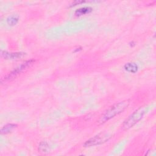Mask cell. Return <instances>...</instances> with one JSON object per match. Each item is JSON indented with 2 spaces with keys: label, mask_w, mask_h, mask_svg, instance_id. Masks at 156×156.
I'll return each mask as SVG.
<instances>
[{
  "label": "cell",
  "mask_w": 156,
  "mask_h": 156,
  "mask_svg": "<svg viewBox=\"0 0 156 156\" xmlns=\"http://www.w3.org/2000/svg\"><path fill=\"white\" fill-rule=\"evenodd\" d=\"M25 53L21 52H8L7 51H1V55L6 59H16L23 57Z\"/></svg>",
  "instance_id": "cell-5"
},
{
  "label": "cell",
  "mask_w": 156,
  "mask_h": 156,
  "mask_svg": "<svg viewBox=\"0 0 156 156\" xmlns=\"http://www.w3.org/2000/svg\"><path fill=\"white\" fill-rule=\"evenodd\" d=\"M18 21H19L18 16L15 15L9 16L7 18V23L9 26H15L18 23Z\"/></svg>",
  "instance_id": "cell-9"
},
{
  "label": "cell",
  "mask_w": 156,
  "mask_h": 156,
  "mask_svg": "<svg viewBox=\"0 0 156 156\" xmlns=\"http://www.w3.org/2000/svg\"><path fill=\"white\" fill-rule=\"evenodd\" d=\"M111 138H112L111 135L106 133H101L96 136H94L93 137L87 140L84 143V146L85 147H90V146L99 145L108 141Z\"/></svg>",
  "instance_id": "cell-4"
},
{
  "label": "cell",
  "mask_w": 156,
  "mask_h": 156,
  "mask_svg": "<svg viewBox=\"0 0 156 156\" xmlns=\"http://www.w3.org/2000/svg\"><path fill=\"white\" fill-rule=\"evenodd\" d=\"M92 11V9L90 7H83L77 9L75 11V15L76 16H81L90 13Z\"/></svg>",
  "instance_id": "cell-8"
},
{
  "label": "cell",
  "mask_w": 156,
  "mask_h": 156,
  "mask_svg": "<svg viewBox=\"0 0 156 156\" xmlns=\"http://www.w3.org/2000/svg\"><path fill=\"white\" fill-rule=\"evenodd\" d=\"M35 60L33 59L29 60L27 61H25L24 62L22 63L20 65L16 67L13 71H12L10 73H9L7 75L2 77L1 80V82L3 81H7V80H10L15 77H16L18 75H20L21 73H23L24 70L27 69V68L30 67L34 63Z\"/></svg>",
  "instance_id": "cell-3"
},
{
  "label": "cell",
  "mask_w": 156,
  "mask_h": 156,
  "mask_svg": "<svg viewBox=\"0 0 156 156\" xmlns=\"http://www.w3.org/2000/svg\"><path fill=\"white\" fill-rule=\"evenodd\" d=\"M38 149L41 152H48L49 151V144L46 141H42L38 146Z\"/></svg>",
  "instance_id": "cell-10"
},
{
  "label": "cell",
  "mask_w": 156,
  "mask_h": 156,
  "mask_svg": "<svg viewBox=\"0 0 156 156\" xmlns=\"http://www.w3.org/2000/svg\"><path fill=\"white\" fill-rule=\"evenodd\" d=\"M129 100H124L112 105L102 115L99 121V122L104 123L114 118L115 116L120 114L129 106Z\"/></svg>",
  "instance_id": "cell-1"
},
{
  "label": "cell",
  "mask_w": 156,
  "mask_h": 156,
  "mask_svg": "<svg viewBox=\"0 0 156 156\" xmlns=\"http://www.w3.org/2000/svg\"><path fill=\"white\" fill-rule=\"evenodd\" d=\"M124 68L126 71L132 73H135L138 71L137 65L133 62H129L126 63L124 66Z\"/></svg>",
  "instance_id": "cell-6"
},
{
  "label": "cell",
  "mask_w": 156,
  "mask_h": 156,
  "mask_svg": "<svg viewBox=\"0 0 156 156\" xmlns=\"http://www.w3.org/2000/svg\"><path fill=\"white\" fill-rule=\"evenodd\" d=\"M147 106L144 105L140 107L136 110L123 123L122 127L124 129H128L137 123L146 114Z\"/></svg>",
  "instance_id": "cell-2"
},
{
  "label": "cell",
  "mask_w": 156,
  "mask_h": 156,
  "mask_svg": "<svg viewBox=\"0 0 156 156\" xmlns=\"http://www.w3.org/2000/svg\"><path fill=\"white\" fill-rule=\"evenodd\" d=\"M16 126L17 125L15 124H7L1 129V133L2 134H7L12 132Z\"/></svg>",
  "instance_id": "cell-7"
}]
</instances>
